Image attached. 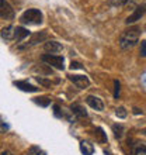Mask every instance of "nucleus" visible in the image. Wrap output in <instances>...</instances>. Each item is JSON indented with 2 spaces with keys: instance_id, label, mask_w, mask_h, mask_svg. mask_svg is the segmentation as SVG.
Masks as SVG:
<instances>
[{
  "instance_id": "nucleus-1",
  "label": "nucleus",
  "mask_w": 146,
  "mask_h": 155,
  "mask_svg": "<svg viewBox=\"0 0 146 155\" xmlns=\"http://www.w3.org/2000/svg\"><path fill=\"white\" fill-rule=\"evenodd\" d=\"M139 35H141V30L138 27H129L128 30H125L119 37V47L122 49H129L132 47L136 45V42L139 41Z\"/></svg>"
},
{
  "instance_id": "nucleus-2",
  "label": "nucleus",
  "mask_w": 146,
  "mask_h": 155,
  "mask_svg": "<svg viewBox=\"0 0 146 155\" xmlns=\"http://www.w3.org/2000/svg\"><path fill=\"white\" fill-rule=\"evenodd\" d=\"M42 13L38 10V8H28L27 12L23 13V16L20 17L21 23L24 24H30V25H36V24H41L42 23Z\"/></svg>"
},
{
  "instance_id": "nucleus-3",
  "label": "nucleus",
  "mask_w": 146,
  "mask_h": 155,
  "mask_svg": "<svg viewBox=\"0 0 146 155\" xmlns=\"http://www.w3.org/2000/svg\"><path fill=\"white\" fill-rule=\"evenodd\" d=\"M41 59L49 66H53V68H56V69H63V58L59 57V55L46 54V55H42Z\"/></svg>"
},
{
  "instance_id": "nucleus-4",
  "label": "nucleus",
  "mask_w": 146,
  "mask_h": 155,
  "mask_svg": "<svg viewBox=\"0 0 146 155\" xmlns=\"http://www.w3.org/2000/svg\"><path fill=\"white\" fill-rule=\"evenodd\" d=\"M0 17L6 20H11L14 17V10L6 0H0Z\"/></svg>"
},
{
  "instance_id": "nucleus-5",
  "label": "nucleus",
  "mask_w": 146,
  "mask_h": 155,
  "mask_svg": "<svg viewBox=\"0 0 146 155\" xmlns=\"http://www.w3.org/2000/svg\"><path fill=\"white\" fill-rule=\"evenodd\" d=\"M69 79L79 87V89H87L90 86L89 78L84 76V75H72V76H69Z\"/></svg>"
},
{
  "instance_id": "nucleus-6",
  "label": "nucleus",
  "mask_w": 146,
  "mask_h": 155,
  "mask_svg": "<svg viewBox=\"0 0 146 155\" xmlns=\"http://www.w3.org/2000/svg\"><path fill=\"white\" fill-rule=\"evenodd\" d=\"M86 102H87V104H89L91 109H94V110H97V111L104 110V103H103V100L96 97V96H87Z\"/></svg>"
},
{
  "instance_id": "nucleus-7",
  "label": "nucleus",
  "mask_w": 146,
  "mask_h": 155,
  "mask_svg": "<svg viewBox=\"0 0 146 155\" xmlns=\"http://www.w3.org/2000/svg\"><path fill=\"white\" fill-rule=\"evenodd\" d=\"M145 12H146V6H139V7H136V10L126 18L125 23L126 24H132V23H135V21L141 20V17L145 14Z\"/></svg>"
},
{
  "instance_id": "nucleus-8",
  "label": "nucleus",
  "mask_w": 146,
  "mask_h": 155,
  "mask_svg": "<svg viewBox=\"0 0 146 155\" xmlns=\"http://www.w3.org/2000/svg\"><path fill=\"white\" fill-rule=\"evenodd\" d=\"M44 48H45V51L49 54H58L62 51V45L59 44V42H56V41H46L44 45Z\"/></svg>"
},
{
  "instance_id": "nucleus-9",
  "label": "nucleus",
  "mask_w": 146,
  "mask_h": 155,
  "mask_svg": "<svg viewBox=\"0 0 146 155\" xmlns=\"http://www.w3.org/2000/svg\"><path fill=\"white\" fill-rule=\"evenodd\" d=\"M30 35V31L24 27H14V38L17 41H23Z\"/></svg>"
},
{
  "instance_id": "nucleus-10",
  "label": "nucleus",
  "mask_w": 146,
  "mask_h": 155,
  "mask_svg": "<svg viewBox=\"0 0 146 155\" xmlns=\"http://www.w3.org/2000/svg\"><path fill=\"white\" fill-rule=\"evenodd\" d=\"M14 85H16L18 89L24 90V92H38V87H35V86H33V85H30V83H27V82L18 81V82H14Z\"/></svg>"
},
{
  "instance_id": "nucleus-11",
  "label": "nucleus",
  "mask_w": 146,
  "mask_h": 155,
  "mask_svg": "<svg viewBox=\"0 0 146 155\" xmlns=\"http://www.w3.org/2000/svg\"><path fill=\"white\" fill-rule=\"evenodd\" d=\"M80 151L84 155H93L94 154V147L93 144H90L89 141H81L80 143Z\"/></svg>"
},
{
  "instance_id": "nucleus-12",
  "label": "nucleus",
  "mask_w": 146,
  "mask_h": 155,
  "mask_svg": "<svg viewBox=\"0 0 146 155\" xmlns=\"http://www.w3.org/2000/svg\"><path fill=\"white\" fill-rule=\"evenodd\" d=\"M0 34H2V37H3L4 40H13V38H14V27H13V25H7V27L2 28Z\"/></svg>"
},
{
  "instance_id": "nucleus-13",
  "label": "nucleus",
  "mask_w": 146,
  "mask_h": 155,
  "mask_svg": "<svg viewBox=\"0 0 146 155\" xmlns=\"http://www.w3.org/2000/svg\"><path fill=\"white\" fill-rule=\"evenodd\" d=\"M70 110H72V113L76 117H79V118H81V117H86L87 116V113H86V110L83 109V107L80 106V104H72L70 106Z\"/></svg>"
},
{
  "instance_id": "nucleus-14",
  "label": "nucleus",
  "mask_w": 146,
  "mask_h": 155,
  "mask_svg": "<svg viewBox=\"0 0 146 155\" xmlns=\"http://www.w3.org/2000/svg\"><path fill=\"white\" fill-rule=\"evenodd\" d=\"M45 38H46V33H44V31H42V33H36L31 37L28 45H35V44H38V42H42Z\"/></svg>"
},
{
  "instance_id": "nucleus-15",
  "label": "nucleus",
  "mask_w": 146,
  "mask_h": 155,
  "mask_svg": "<svg viewBox=\"0 0 146 155\" xmlns=\"http://www.w3.org/2000/svg\"><path fill=\"white\" fill-rule=\"evenodd\" d=\"M113 131H114V135H115L117 138H121L122 135H124V126H122V124H114Z\"/></svg>"
},
{
  "instance_id": "nucleus-16",
  "label": "nucleus",
  "mask_w": 146,
  "mask_h": 155,
  "mask_svg": "<svg viewBox=\"0 0 146 155\" xmlns=\"http://www.w3.org/2000/svg\"><path fill=\"white\" fill-rule=\"evenodd\" d=\"M34 102H35L36 104H40V106H42V107H46V106L51 104V99H48V97H36V99H34Z\"/></svg>"
},
{
  "instance_id": "nucleus-17",
  "label": "nucleus",
  "mask_w": 146,
  "mask_h": 155,
  "mask_svg": "<svg viewBox=\"0 0 146 155\" xmlns=\"http://www.w3.org/2000/svg\"><path fill=\"white\" fill-rule=\"evenodd\" d=\"M28 155H45V152L38 147H31L28 151Z\"/></svg>"
},
{
  "instance_id": "nucleus-18",
  "label": "nucleus",
  "mask_w": 146,
  "mask_h": 155,
  "mask_svg": "<svg viewBox=\"0 0 146 155\" xmlns=\"http://www.w3.org/2000/svg\"><path fill=\"white\" fill-rule=\"evenodd\" d=\"M136 155H146V144H139L136 150H135Z\"/></svg>"
},
{
  "instance_id": "nucleus-19",
  "label": "nucleus",
  "mask_w": 146,
  "mask_h": 155,
  "mask_svg": "<svg viewBox=\"0 0 146 155\" xmlns=\"http://www.w3.org/2000/svg\"><path fill=\"white\" fill-rule=\"evenodd\" d=\"M96 131H97V135L100 137V141H101V143H107V135H106V133L103 131V128L98 127V128H96Z\"/></svg>"
},
{
  "instance_id": "nucleus-20",
  "label": "nucleus",
  "mask_w": 146,
  "mask_h": 155,
  "mask_svg": "<svg viewBox=\"0 0 146 155\" xmlns=\"http://www.w3.org/2000/svg\"><path fill=\"white\" fill-rule=\"evenodd\" d=\"M119 89H121L119 82L114 81V97H115V99H118V96H119Z\"/></svg>"
},
{
  "instance_id": "nucleus-21",
  "label": "nucleus",
  "mask_w": 146,
  "mask_h": 155,
  "mask_svg": "<svg viewBox=\"0 0 146 155\" xmlns=\"http://www.w3.org/2000/svg\"><path fill=\"white\" fill-rule=\"evenodd\" d=\"M115 114H117L119 118H125L126 117V110L124 109V107H118L117 110H115Z\"/></svg>"
},
{
  "instance_id": "nucleus-22",
  "label": "nucleus",
  "mask_w": 146,
  "mask_h": 155,
  "mask_svg": "<svg viewBox=\"0 0 146 155\" xmlns=\"http://www.w3.org/2000/svg\"><path fill=\"white\" fill-rule=\"evenodd\" d=\"M8 128H10V126L4 120L0 118V133H6V131H8Z\"/></svg>"
},
{
  "instance_id": "nucleus-23",
  "label": "nucleus",
  "mask_w": 146,
  "mask_h": 155,
  "mask_svg": "<svg viewBox=\"0 0 146 155\" xmlns=\"http://www.w3.org/2000/svg\"><path fill=\"white\" fill-rule=\"evenodd\" d=\"M141 57H146V41L141 42Z\"/></svg>"
},
{
  "instance_id": "nucleus-24",
  "label": "nucleus",
  "mask_w": 146,
  "mask_h": 155,
  "mask_svg": "<svg viewBox=\"0 0 146 155\" xmlns=\"http://www.w3.org/2000/svg\"><path fill=\"white\" fill-rule=\"evenodd\" d=\"M36 81H38V83H41V85H44V86H51V82L45 81V79H42V78H36Z\"/></svg>"
},
{
  "instance_id": "nucleus-25",
  "label": "nucleus",
  "mask_w": 146,
  "mask_h": 155,
  "mask_svg": "<svg viewBox=\"0 0 146 155\" xmlns=\"http://www.w3.org/2000/svg\"><path fill=\"white\" fill-rule=\"evenodd\" d=\"M70 69H81V65L79 62H72L70 64Z\"/></svg>"
},
{
  "instance_id": "nucleus-26",
  "label": "nucleus",
  "mask_w": 146,
  "mask_h": 155,
  "mask_svg": "<svg viewBox=\"0 0 146 155\" xmlns=\"http://www.w3.org/2000/svg\"><path fill=\"white\" fill-rule=\"evenodd\" d=\"M59 110H61V109H59V107H58V106H55V114H56V116H61V113H59Z\"/></svg>"
},
{
  "instance_id": "nucleus-27",
  "label": "nucleus",
  "mask_w": 146,
  "mask_h": 155,
  "mask_svg": "<svg viewBox=\"0 0 146 155\" xmlns=\"http://www.w3.org/2000/svg\"><path fill=\"white\" fill-rule=\"evenodd\" d=\"M2 155H13V152H10V151H3V152H2Z\"/></svg>"
},
{
  "instance_id": "nucleus-28",
  "label": "nucleus",
  "mask_w": 146,
  "mask_h": 155,
  "mask_svg": "<svg viewBox=\"0 0 146 155\" xmlns=\"http://www.w3.org/2000/svg\"><path fill=\"white\" fill-rule=\"evenodd\" d=\"M126 2H128V0H118L117 3H118V4H125Z\"/></svg>"
},
{
  "instance_id": "nucleus-29",
  "label": "nucleus",
  "mask_w": 146,
  "mask_h": 155,
  "mask_svg": "<svg viewBox=\"0 0 146 155\" xmlns=\"http://www.w3.org/2000/svg\"><path fill=\"white\" fill-rule=\"evenodd\" d=\"M143 134H145V135H146V128H145V130H143Z\"/></svg>"
}]
</instances>
